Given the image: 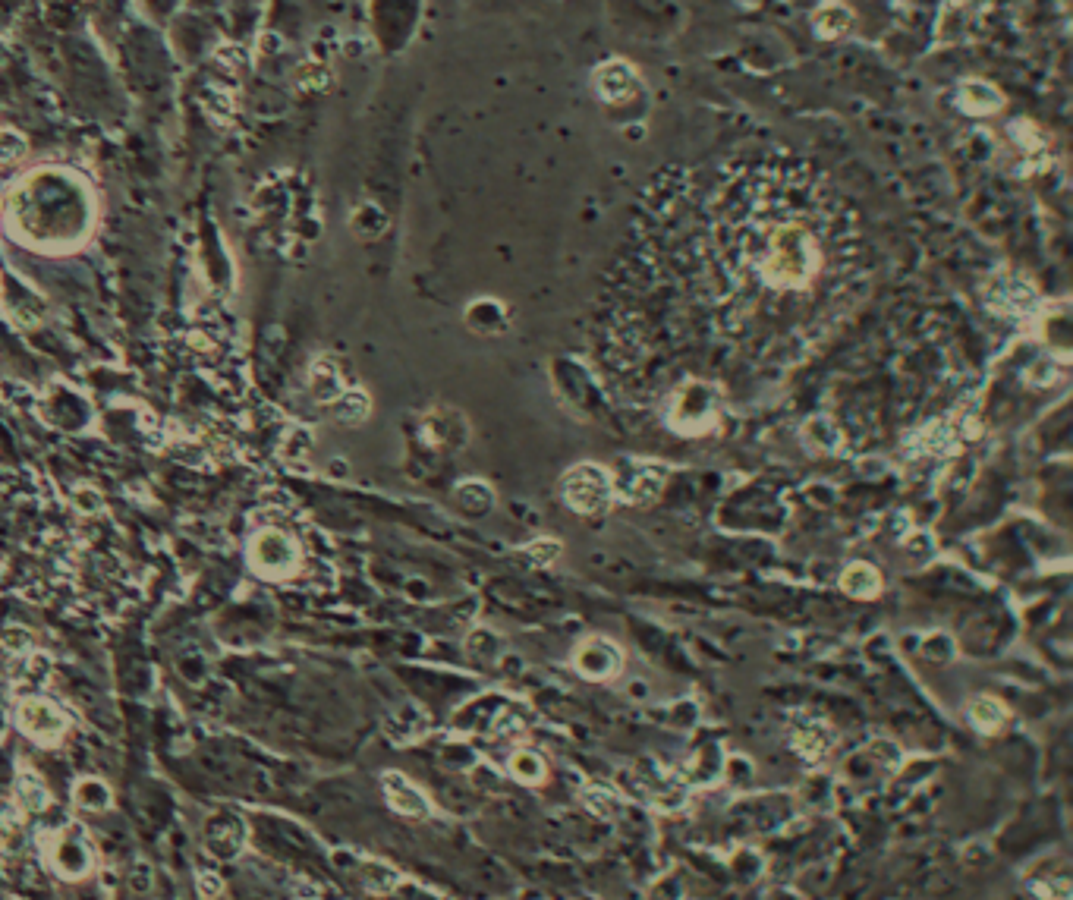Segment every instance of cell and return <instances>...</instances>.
Wrapping results in <instances>:
<instances>
[{
  "label": "cell",
  "mask_w": 1073,
  "mask_h": 900,
  "mask_svg": "<svg viewBox=\"0 0 1073 900\" xmlns=\"http://www.w3.org/2000/svg\"><path fill=\"white\" fill-rule=\"evenodd\" d=\"M686 277L724 347L759 362L800 359L863 290L856 214L809 161H731L696 208Z\"/></svg>",
  "instance_id": "1"
},
{
  "label": "cell",
  "mask_w": 1073,
  "mask_h": 900,
  "mask_svg": "<svg viewBox=\"0 0 1073 900\" xmlns=\"http://www.w3.org/2000/svg\"><path fill=\"white\" fill-rule=\"evenodd\" d=\"M718 410H721V384L708 378H690L674 391L668 422L680 435H702L718 422Z\"/></svg>",
  "instance_id": "2"
},
{
  "label": "cell",
  "mask_w": 1073,
  "mask_h": 900,
  "mask_svg": "<svg viewBox=\"0 0 1073 900\" xmlns=\"http://www.w3.org/2000/svg\"><path fill=\"white\" fill-rule=\"evenodd\" d=\"M561 498L576 513H602L614 498V476L598 463H576L561 479Z\"/></svg>",
  "instance_id": "3"
},
{
  "label": "cell",
  "mask_w": 1073,
  "mask_h": 900,
  "mask_svg": "<svg viewBox=\"0 0 1073 900\" xmlns=\"http://www.w3.org/2000/svg\"><path fill=\"white\" fill-rule=\"evenodd\" d=\"M249 564L259 570L268 580H281V576L296 573L299 567V548L284 529L265 526L252 535L249 542Z\"/></svg>",
  "instance_id": "4"
},
{
  "label": "cell",
  "mask_w": 1073,
  "mask_h": 900,
  "mask_svg": "<svg viewBox=\"0 0 1073 900\" xmlns=\"http://www.w3.org/2000/svg\"><path fill=\"white\" fill-rule=\"evenodd\" d=\"M48 860L63 878L89 875V869L95 863V853H92V844H89V834H85V828L79 822L63 825L54 834L51 847H48Z\"/></svg>",
  "instance_id": "5"
},
{
  "label": "cell",
  "mask_w": 1073,
  "mask_h": 900,
  "mask_svg": "<svg viewBox=\"0 0 1073 900\" xmlns=\"http://www.w3.org/2000/svg\"><path fill=\"white\" fill-rule=\"evenodd\" d=\"M16 724L26 737L38 740V743H54L67 731V715H63L60 705H54L51 699H23L16 709Z\"/></svg>",
  "instance_id": "6"
},
{
  "label": "cell",
  "mask_w": 1073,
  "mask_h": 900,
  "mask_svg": "<svg viewBox=\"0 0 1073 900\" xmlns=\"http://www.w3.org/2000/svg\"><path fill=\"white\" fill-rule=\"evenodd\" d=\"M664 488V466L658 463H642V460H627L624 473L614 479V495H620L627 504H649L661 495Z\"/></svg>",
  "instance_id": "7"
},
{
  "label": "cell",
  "mask_w": 1073,
  "mask_h": 900,
  "mask_svg": "<svg viewBox=\"0 0 1073 900\" xmlns=\"http://www.w3.org/2000/svg\"><path fill=\"white\" fill-rule=\"evenodd\" d=\"M573 668L583 677H589V680H608V677H614L620 668H624V652H620L611 639L592 636V639L579 642V646H576Z\"/></svg>",
  "instance_id": "8"
},
{
  "label": "cell",
  "mask_w": 1073,
  "mask_h": 900,
  "mask_svg": "<svg viewBox=\"0 0 1073 900\" xmlns=\"http://www.w3.org/2000/svg\"><path fill=\"white\" fill-rule=\"evenodd\" d=\"M985 299L998 315L1023 318L1036 309V290L1020 277H995V284L985 290Z\"/></svg>",
  "instance_id": "9"
},
{
  "label": "cell",
  "mask_w": 1073,
  "mask_h": 900,
  "mask_svg": "<svg viewBox=\"0 0 1073 900\" xmlns=\"http://www.w3.org/2000/svg\"><path fill=\"white\" fill-rule=\"evenodd\" d=\"M381 787H384V797H388L391 809L400 812V816H406V819H425L428 812H432L428 797L410 778L400 775V771H384Z\"/></svg>",
  "instance_id": "10"
},
{
  "label": "cell",
  "mask_w": 1073,
  "mask_h": 900,
  "mask_svg": "<svg viewBox=\"0 0 1073 900\" xmlns=\"http://www.w3.org/2000/svg\"><path fill=\"white\" fill-rule=\"evenodd\" d=\"M306 388H309L315 403H334L343 391H347V384H343V375H340L334 359H315L312 369H309Z\"/></svg>",
  "instance_id": "11"
},
{
  "label": "cell",
  "mask_w": 1073,
  "mask_h": 900,
  "mask_svg": "<svg viewBox=\"0 0 1073 900\" xmlns=\"http://www.w3.org/2000/svg\"><path fill=\"white\" fill-rule=\"evenodd\" d=\"M205 834H208V850L218 853V856H233L243 844V825H240V819H236V816L211 819Z\"/></svg>",
  "instance_id": "12"
},
{
  "label": "cell",
  "mask_w": 1073,
  "mask_h": 900,
  "mask_svg": "<svg viewBox=\"0 0 1073 900\" xmlns=\"http://www.w3.org/2000/svg\"><path fill=\"white\" fill-rule=\"evenodd\" d=\"M13 800H16L19 812H41V809H48L51 794L35 771H19L16 784H13Z\"/></svg>",
  "instance_id": "13"
},
{
  "label": "cell",
  "mask_w": 1073,
  "mask_h": 900,
  "mask_svg": "<svg viewBox=\"0 0 1073 900\" xmlns=\"http://www.w3.org/2000/svg\"><path fill=\"white\" fill-rule=\"evenodd\" d=\"M841 589L853 598H875L878 592H882V576H878V570L866 561H856L844 570L841 576Z\"/></svg>",
  "instance_id": "14"
},
{
  "label": "cell",
  "mask_w": 1073,
  "mask_h": 900,
  "mask_svg": "<svg viewBox=\"0 0 1073 900\" xmlns=\"http://www.w3.org/2000/svg\"><path fill=\"white\" fill-rule=\"evenodd\" d=\"M633 85H636V79H633L630 67H624V63H605V67L598 70V76H595V89L605 101L627 98Z\"/></svg>",
  "instance_id": "15"
},
{
  "label": "cell",
  "mask_w": 1073,
  "mask_h": 900,
  "mask_svg": "<svg viewBox=\"0 0 1073 900\" xmlns=\"http://www.w3.org/2000/svg\"><path fill=\"white\" fill-rule=\"evenodd\" d=\"M970 721L979 727V731L992 734V731H1001V727L1007 724V709L992 696H976L970 702Z\"/></svg>",
  "instance_id": "16"
},
{
  "label": "cell",
  "mask_w": 1073,
  "mask_h": 900,
  "mask_svg": "<svg viewBox=\"0 0 1073 900\" xmlns=\"http://www.w3.org/2000/svg\"><path fill=\"white\" fill-rule=\"evenodd\" d=\"M369 413H372V400H369L366 391H359V388H347L334 400V416L340 422H347V425H356L362 419H369Z\"/></svg>",
  "instance_id": "17"
},
{
  "label": "cell",
  "mask_w": 1073,
  "mask_h": 900,
  "mask_svg": "<svg viewBox=\"0 0 1073 900\" xmlns=\"http://www.w3.org/2000/svg\"><path fill=\"white\" fill-rule=\"evenodd\" d=\"M425 727H428L425 712L413 709V705H406V709H400V712L388 721V734H391L397 743H410V740H416V737L425 734Z\"/></svg>",
  "instance_id": "18"
},
{
  "label": "cell",
  "mask_w": 1073,
  "mask_h": 900,
  "mask_svg": "<svg viewBox=\"0 0 1073 900\" xmlns=\"http://www.w3.org/2000/svg\"><path fill=\"white\" fill-rule=\"evenodd\" d=\"M73 800H76L79 809L104 812L107 806H111V787H107L104 781H98V778H82L73 787Z\"/></svg>",
  "instance_id": "19"
},
{
  "label": "cell",
  "mask_w": 1073,
  "mask_h": 900,
  "mask_svg": "<svg viewBox=\"0 0 1073 900\" xmlns=\"http://www.w3.org/2000/svg\"><path fill=\"white\" fill-rule=\"evenodd\" d=\"M510 775L517 781H523V784H542L545 775H548V768H545L539 753H532V749H520V753L510 756Z\"/></svg>",
  "instance_id": "20"
},
{
  "label": "cell",
  "mask_w": 1073,
  "mask_h": 900,
  "mask_svg": "<svg viewBox=\"0 0 1073 900\" xmlns=\"http://www.w3.org/2000/svg\"><path fill=\"white\" fill-rule=\"evenodd\" d=\"M793 743H797V749H800L806 759H822L828 749H831L834 740H831V734H828L825 724H809V727H800L797 740H793Z\"/></svg>",
  "instance_id": "21"
},
{
  "label": "cell",
  "mask_w": 1073,
  "mask_h": 900,
  "mask_svg": "<svg viewBox=\"0 0 1073 900\" xmlns=\"http://www.w3.org/2000/svg\"><path fill=\"white\" fill-rule=\"evenodd\" d=\"M48 671H51V661L45 655L23 652L19 664H13V680L16 683H29V687H38V683H45Z\"/></svg>",
  "instance_id": "22"
},
{
  "label": "cell",
  "mask_w": 1073,
  "mask_h": 900,
  "mask_svg": "<svg viewBox=\"0 0 1073 900\" xmlns=\"http://www.w3.org/2000/svg\"><path fill=\"white\" fill-rule=\"evenodd\" d=\"M359 882L366 885L372 894H388L397 885V872L384 863H362L359 866Z\"/></svg>",
  "instance_id": "23"
},
{
  "label": "cell",
  "mask_w": 1073,
  "mask_h": 900,
  "mask_svg": "<svg viewBox=\"0 0 1073 900\" xmlns=\"http://www.w3.org/2000/svg\"><path fill=\"white\" fill-rule=\"evenodd\" d=\"M309 447H312V435H309V428H303V425L287 428L284 438H281V454H284V460H290V463L303 460V457L309 454Z\"/></svg>",
  "instance_id": "24"
},
{
  "label": "cell",
  "mask_w": 1073,
  "mask_h": 900,
  "mask_svg": "<svg viewBox=\"0 0 1073 900\" xmlns=\"http://www.w3.org/2000/svg\"><path fill=\"white\" fill-rule=\"evenodd\" d=\"M23 152H26V142H23V136H16V133H10V130L0 133V164L16 161V158L23 155Z\"/></svg>",
  "instance_id": "25"
},
{
  "label": "cell",
  "mask_w": 1073,
  "mask_h": 900,
  "mask_svg": "<svg viewBox=\"0 0 1073 900\" xmlns=\"http://www.w3.org/2000/svg\"><path fill=\"white\" fill-rule=\"evenodd\" d=\"M4 646H7L10 652H16V655H23V652H29L32 639H29V633H26V630H16V627H10V630H4Z\"/></svg>",
  "instance_id": "26"
},
{
  "label": "cell",
  "mask_w": 1073,
  "mask_h": 900,
  "mask_svg": "<svg viewBox=\"0 0 1073 900\" xmlns=\"http://www.w3.org/2000/svg\"><path fill=\"white\" fill-rule=\"evenodd\" d=\"M199 888H202V897H205V900H218L221 891H224V882H221V878L214 875V872H205V875H199Z\"/></svg>",
  "instance_id": "27"
},
{
  "label": "cell",
  "mask_w": 1073,
  "mask_h": 900,
  "mask_svg": "<svg viewBox=\"0 0 1073 900\" xmlns=\"http://www.w3.org/2000/svg\"><path fill=\"white\" fill-rule=\"evenodd\" d=\"M526 551H529V557H535V561L551 564L554 557H557V551H561V545H557V542H532Z\"/></svg>",
  "instance_id": "28"
},
{
  "label": "cell",
  "mask_w": 1073,
  "mask_h": 900,
  "mask_svg": "<svg viewBox=\"0 0 1073 900\" xmlns=\"http://www.w3.org/2000/svg\"><path fill=\"white\" fill-rule=\"evenodd\" d=\"M10 831H13V806L0 803V844L10 838Z\"/></svg>",
  "instance_id": "29"
},
{
  "label": "cell",
  "mask_w": 1073,
  "mask_h": 900,
  "mask_svg": "<svg viewBox=\"0 0 1073 900\" xmlns=\"http://www.w3.org/2000/svg\"><path fill=\"white\" fill-rule=\"evenodd\" d=\"M133 888L142 894V891H148V888H152V872H148L142 863L136 866V875H133Z\"/></svg>",
  "instance_id": "30"
}]
</instances>
